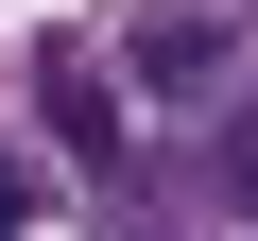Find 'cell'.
<instances>
[{
	"mask_svg": "<svg viewBox=\"0 0 258 241\" xmlns=\"http://www.w3.org/2000/svg\"><path fill=\"white\" fill-rule=\"evenodd\" d=\"M35 103H52V138H69V155H86V172H120V155H138V138H120V86H103V69H86V52H69V69H52V86H35Z\"/></svg>",
	"mask_w": 258,
	"mask_h": 241,
	"instance_id": "1",
	"label": "cell"
},
{
	"mask_svg": "<svg viewBox=\"0 0 258 241\" xmlns=\"http://www.w3.org/2000/svg\"><path fill=\"white\" fill-rule=\"evenodd\" d=\"M138 69H155V86H207V69H224V18H155Z\"/></svg>",
	"mask_w": 258,
	"mask_h": 241,
	"instance_id": "2",
	"label": "cell"
}]
</instances>
